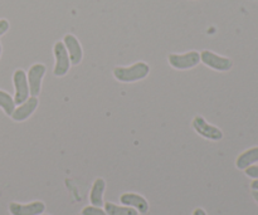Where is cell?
<instances>
[{"label": "cell", "instance_id": "cell-1", "mask_svg": "<svg viewBox=\"0 0 258 215\" xmlns=\"http://www.w3.org/2000/svg\"><path fill=\"white\" fill-rule=\"evenodd\" d=\"M150 73V67L145 62H138L130 67H116L113 77L122 83H133L146 78Z\"/></svg>", "mask_w": 258, "mask_h": 215}, {"label": "cell", "instance_id": "cell-2", "mask_svg": "<svg viewBox=\"0 0 258 215\" xmlns=\"http://www.w3.org/2000/svg\"><path fill=\"white\" fill-rule=\"evenodd\" d=\"M168 60L169 64L173 68H175V69H191V68L198 65L199 62H201V53H198L197 50H191V52L184 53V54L171 53V54H169Z\"/></svg>", "mask_w": 258, "mask_h": 215}, {"label": "cell", "instance_id": "cell-3", "mask_svg": "<svg viewBox=\"0 0 258 215\" xmlns=\"http://www.w3.org/2000/svg\"><path fill=\"white\" fill-rule=\"evenodd\" d=\"M191 126H193V128L196 130V132L198 133V135L207 138V140L219 141L223 138V132H222V130H219L218 127L207 122L206 118L202 117V116H196V117L193 118Z\"/></svg>", "mask_w": 258, "mask_h": 215}, {"label": "cell", "instance_id": "cell-4", "mask_svg": "<svg viewBox=\"0 0 258 215\" xmlns=\"http://www.w3.org/2000/svg\"><path fill=\"white\" fill-rule=\"evenodd\" d=\"M53 53H54L55 57V64L53 73H54L55 77H63V76L67 75L71 68V59L67 49H66L64 43H55L54 47H53Z\"/></svg>", "mask_w": 258, "mask_h": 215}, {"label": "cell", "instance_id": "cell-5", "mask_svg": "<svg viewBox=\"0 0 258 215\" xmlns=\"http://www.w3.org/2000/svg\"><path fill=\"white\" fill-rule=\"evenodd\" d=\"M201 62L207 67L214 70H219V72H228L233 67V62L229 58L222 57L211 50H203L201 53Z\"/></svg>", "mask_w": 258, "mask_h": 215}, {"label": "cell", "instance_id": "cell-6", "mask_svg": "<svg viewBox=\"0 0 258 215\" xmlns=\"http://www.w3.org/2000/svg\"><path fill=\"white\" fill-rule=\"evenodd\" d=\"M13 83L15 87L14 102L15 105H22L24 101L28 100L29 92V85H28L27 73L23 69H17L13 75Z\"/></svg>", "mask_w": 258, "mask_h": 215}, {"label": "cell", "instance_id": "cell-7", "mask_svg": "<svg viewBox=\"0 0 258 215\" xmlns=\"http://www.w3.org/2000/svg\"><path fill=\"white\" fill-rule=\"evenodd\" d=\"M45 68L44 64L42 63H35L28 70V85H29V92L30 95L37 97L40 93V88H42V80L45 75Z\"/></svg>", "mask_w": 258, "mask_h": 215}, {"label": "cell", "instance_id": "cell-8", "mask_svg": "<svg viewBox=\"0 0 258 215\" xmlns=\"http://www.w3.org/2000/svg\"><path fill=\"white\" fill-rule=\"evenodd\" d=\"M9 211L12 215H42L45 211V204L43 201H32L29 204L13 203L9 204Z\"/></svg>", "mask_w": 258, "mask_h": 215}, {"label": "cell", "instance_id": "cell-9", "mask_svg": "<svg viewBox=\"0 0 258 215\" xmlns=\"http://www.w3.org/2000/svg\"><path fill=\"white\" fill-rule=\"evenodd\" d=\"M38 103H39V101H38L37 97H34V96L28 97L27 101H24L22 105L18 106V108H15L14 112L12 113L10 117H12L15 122H22V121L28 120V118L33 115V112L37 110Z\"/></svg>", "mask_w": 258, "mask_h": 215}, {"label": "cell", "instance_id": "cell-10", "mask_svg": "<svg viewBox=\"0 0 258 215\" xmlns=\"http://www.w3.org/2000/svg\"><path fill=\"white\" fill-rule=\"evenodd\" d=\"M120 203L122 205L130 206L135 210L139 211V214H146L149 211V203L144 196L139 195L135 193H125L120 196Z\"/></svg>", "mask_w": 258, "mask_h": 215}, {"label": "cell", "instance_id": "cell-11", "mask_svg": "<svg viewBox=\"0 0 258 215\" xmlns=\"http://www.w3.org/2000/svg\"><path fill=\"white\" fill-rule=\"evenodd\" d=\"M63 43H64L68 55H70L71 64H80L83 57V50L77 38L73 34H67L63 38Z\"/></svg>", "mask_w": 258, "mask_h": 215}, {"label": "cell", "instance_id": "cell-12", "mask_svg": "<svg viewBox=\"0 0 258 215\" xmlns=\"http://www.w3.org/2000/svg\"><path fill=\"white\" fill-rule=\"evenodd\" d=\"M106 181L102 178H98L93 181L92 189L90 193V201L91 205L95 206H103V194H105Z\"/></svg>", "mask_w": 258, "mask_h": 215}, {"label": "cell", "instance_id": "cell-13", "mask_svg": "<svg viewBox=\"0 0 258 215\" xmlns=\"http://www.w3.org/2000/svg\"><path fill=\"white\" fill-rule=\"evenodd\" d=\"M258 163V146L257 148H252L242 153L241 155L237 158L236 166L239 170H244L248 166L253 165V164Z\"/></svg>", "mask_w": 258, "mask_h": 215}, {"label": "cell", "instance_id": "cell-14", "mask_svg": "<svg viewBox=\"0 0 258 215\" xmlns=\"http://www.w3.org/2000/svg\"><path fill=\"white\" fill-rule=\"evenodd\" d=\"M103 208L107 215H139V211L134 208L126 205H117L111 201H106L103 204Z\"/></svg>", "mask_w": 258, "mask_h": 215}, {"label": "cell", "instance_id": "cell-15", "mask_svg": "<svg viewBox=\"0 0 258 215\" xmlns=\"http://www.w3.org/2000/svg\"><path fill=\"white\" fill-rule=\"evenodd\" d=\"M0 107L3 108L5 115L8 116H12V113L14 112L15 110L14 98H13L9 93L4 92V91H0Z\"/></svg>", "mask_w": 258, "mask_h": 215}, {"label": "cell", "instance_id": "cell-16", "mask_svg": "<svg viewBox=\"0 0 258 215\" xmlns=\"http://www.w3.org/2000/svg\"><path fill=\"white\" fill-rule=\"evenodd\" d=\"M81 215H107V213H106L105 209H102L101 206L87 205L82 209Z\"/></svg>", "mask_w": 258, "mask_h": 215}, {"label": "cell", "instance_id": "cell-17", "mask_svg": "<svg viewBox=\"0 0 258 215\" xmlns=\"http://www.w3.org/2000/svg\"><path fill=\"white\" fill-rule=\"evenodd\" d=\"M244 173L247 176L252 179H258V165H251L247 169H244Z\"/></svg>", "mask_w": 258, "mask_h": 215}, {"label": "cell", "instance_id": "cell-18", "mask_svg": "<svg viewBox=\"0 0 258 215\" xmlns=\"http://www.w3.org/2000/svg\"><path fill=\"white\" fill-rule=\"evenodd\" d=\"M8 29H9V22L5 19L0 20V37H2L3 34H5V33L8 32Z\"/></svg>", "mask_w": 258, "mask_h": 215}, {"label": "cell", "instance_id": "cell-19", "mask_svg": "<svg viewBox=\"0 0 258 215\" xmlns=\"http://www.w3.org/2000/svg\"><path fill=\"white\" fill-rule=\"evenodd\" d=\"M193 215H207V211L204 210L203 208H197L196 210L193 211Z\"/></svg>", "mask_w": 258, "mask_h": 215}, {"label": "cell", "instance_id": "cell-20", "mask_svg": "<svg viewBox=\"0 0 258 215\" xmlns=\"http://www.w3.org/2000/svg\"><path fill=\"white\" fill-rule=\"evenodd\" d=\"M251 189H252V190H256V191H258V179H254V180L252 181V184H251Z\"/></svg>", "mask_w": 258, "mask_h": 215}, {"label": "cell", "instance_id": "cell-21", "mask_svg": "<svg viewBox=\"0 0 258 215\" xmlns=\"http://www.w3.org/2000/svg\"><path fill=\"white\" fill-rule=\"evenodd\" d=\"M252 195H253L254 200H256V201H257V203H258V191H256V190H253V193H252Z\"/></svg>", "mask_w": 258, "mask_h": 215}, {"label": "cell", "instance_id": "cell-22", "mask_svg": "<svg viewBox=\"0 0 258 215\" xmlns=\"http://www.w3.org/2000/svg\"><path fill=\"white\" fill-rule=\"evenodd\" d=\"M0 55H2V44H0Z\"/></svg>", "mask_w": 258, "mask_h": 215}, {"label": "cell", "instance_id": "cell-23", "mask_svg": "<svg viewBox=\"0 0 258 215\" xmlns=\"http://www.w3.org/2000/svg\"><path fill=\"white\" fill-rule=\"evenodd\" d=\"M42 215H48V214H42Z\"/></svg>", "mask_w": 258, "mask_h": 215}, {"label": "cell", "instance_id": "cell-24", "mask_svg": "<svg viewBox=\"0 0 258 215\" xmlns=\"http://www.w3.org/2000/svg\"><path fill=\"white\" fill-rule=\"evenodd\" d=\"M80 215H81V214H80Z\"/></svg>", "mask_w": 258, "mask_h": 215}]
</instances>
